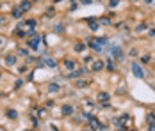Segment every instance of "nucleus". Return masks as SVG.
<instances>
[{"mask_svg": "<svg viewBox=\"0 0 155 131\" xmlns=\"http://www.w3.org/2000/svg\"><path fill=\"white\" fill-rule=\"evenodd\" d=\"M150 131H155V124H152V126H150Z\"/></svg>", "mask_w": 155, "mask_h": 131, "instance_id": "bb28decb", "label": "nucleus"}, {"mask_svg": "<svg viewBox=\"0 0 155 131\" xmlns=\"http://www.w3.org/2000/svg\"><path fill=\"white\" fill-rule=\"evenodd\" d=\"M150 34H152V36H155V28H152V30H150Z\"/></svg>", "mask_w": 155, "mask_h": 131, "instance_id": "cd10ccee", "label": "nucleus"}, {"mask_svg": "<svg viewBox=\"0 0 155 131\" xmlns=\"http://www.w3.org/2000/svg\"><path fill=\"white\" fill-rule=\"evenodd\" d=\"M62 28H64L62 25H57V27H55V32H61V30H62Z\"/></svg>", "mask_w": 155, "mask_h": 131, "instance_id": "a878e982", "label": "nucleus"}, {"mask_svg": "<svg viewBox=\"0 0 155 131\" xmlns=\"http://www.w3.org/2000/svg\"><path fill=\"white\" fill-rule=\"evenodd\" d=\"M107 69H109V71H112V69H114V66H112V60H107Z\"/></svg>", "mask_w": 155, "mask_h": 131, "instance_id": "6ab92c4d", "label": "nucleus"}, {"mask_svg": "<svg viewBox=\"0 0 155 131\" xmlns=\"http://www.w3.org/2000/svg\"><path fill=\"white\" fill-rule=\"evenodd\" d=\"M77 85H78V87H86V82L80 80V82H77Z\"/></svg>", "mask_w": 155, "mask_h": 131, "instance_id": "5701e85b", "label": "nucleus"}, {"mask_svg": "<svg viewBox=\"0 0 155 131\" xmlns=\"http://www.w3.org/2000/svg\"><path fill=\"white\" fill-rule=\"evenodd\" d=\"M89 62H93V57H91V55L84 59V64H89Z\"/></svg>", "mask_w": 155, "mask_h": 131, "instance_id": "412c9836", "label": "nucleus"}, {"mask_svg": "<svg viewBox=\"0 0 155 131\" xmlns=\"http://www.w3.org/2000/svg\"><path fill=\"white\" fill-rule=\"evenodd\" d=\"M48 89H50V92H57V90L61 89V87H59L57 83H50V85H48Z\"/></svg>", "mask_w": 155, "mask_h": 131, "instance_id": "f8f14e48", "label": "nucleus"}, {"mask_svg": "<svg viewBox=\"0 0 155 131\" xmlns=\"http://www.w3.org/2000/svg\"><path fill=\"white\" fill-rule=\"evenodd\" d=\"M46 66L48 67H55V60L54 59H46Z\"/></svg>", "mask_w": 155, "mask_h": 131, "instance_id": "2eb2a0df", "label": "nucleus"}, {"mask_svg": "<svg viewBox=\"0 0 155 131\" xmlns=\"http://www.w3.org/2000/svg\"><path fill=\"white\" fill-rule=\"evenodd\" d=\"M103 67V62H102V60H94V62H93V71H100V69Z\"/></svg>", "mask_w": 155, "mask_h": 131, "instance_id": "6e6552de", "label": "nucleus"}, {"mask_svg": "<svg viewBox=\"0 0 155 131\" xmlns=\"http://www.w3.org/2000/svg\"><path fill=\"white\" fill-rule=\"evenodd\" d=\"M80 2H82V4H84V5H89V4H91V2H93V0H80Z\"/></svg>", "mask_w": 155, "mask_h": 131, "instance_id": "393cba45", "label": "nucleus"}, {"mask_svg": "<svg viewBox=\"0 0 155 131\" xmlns=\"http://www.w3.org/2000/svg\"><path fill=\"white\" fill-rule=\"evenodd\" d=\"M98 99H102V101H107V99H109V94H107V92H100V94H98Z\"/></svg>", "mask_w": 155, "mask_h": 131, "instance_id": "ddd939ff", "label": "nucleus"}, {"mask_svg": "<svg viewBox=\"0 0 155 131\" xmlns=\"http://www.w3.org/2000/svg\"><path fill=\"white\" fill-rule=\"evenodd\" d=\"M84 48H86V46H84L82 43H78V44L75 46V50H77V51H84Z\"/></svg>", "mask_w": 155, "mask_h": 131, "instance_id": "a211bd4d", "label": "nucleus"}, {"mask_svg": "<svg viewBox=\"0 0 155 131\" xmlns=\"http://www.w3.org/2000/svg\"><path fill=\"white\" fill-rule=\"evenodd\" d=\"M27 131H31V129H27Z\"/></svg>", "mask_w": 155, "mask_h": 131, "instance_id": "7c9ffc66", "label": "nucleus"}, {"mask_svg": "<svg viewBox=\"0 0 155 131\" xmlns=\"http://www.w3.org/2000/svg\"><path fill=\"white\" fill-rule=\"evenodd\" d=\"M87 23H89V27H91L93 30H96V28H98V23H96V21H94L93 18H87Z\"/></svg>", "mask_w": 155, "mask_h": 131, "instance_id": "9d476101", "label": "nucleus"}, {"mask_svg": "<svg viewBox=\"0 0 155 131\" xmlns=\"http://www.w3.org/2000/svg\"><path fill=\"white\" fill-rule=\"evenodd\" d=\"M89 124H91V128H94V129H103V126L100 124V120L94 119L93 115H91V119H89Z\"/></svg>", "mask_w": 155, "mask_h": 131, "instance_id": "7ed1b4c3", "label": "nucleus"}, {"mask_svg": "<svg viewBox=\"0 0 155 131\" xmlns=\"http://www.w3.org/2000/svg\"><path fill=\"white\" fill-rule=\"evenodd\" d=\"M64 67L68 69V71H73V69H75V60H64Z\"/></svg>", "mask_w": 155, "mask_h": 131, "instance_id": "39448f33", "label": "nucleus"}, {"mask_svg": "<svg viewBox=\"0 0 155 131\" xmlns=\"http://www.w3.org/2000/svg\"><path fill=\"white\" fill-rule=\"evenodd\" d=\"M146 119H148V122L153 124V122H155V113H148V117H146Z\"/></svg>", "mask_w": 155, "mask_h": 131, "instance_id": "dca6fc26", "label": "nucleus"}, {"mask_svg": "<svg viewBox=\"0 0 155 131\" xmlns=\"http://www.w3.org/2000/svg\"><path fill=\"white\" fill-rule=\"evenodd\" d=\"M0 44H2V39H0Z\"/></svg>", "mask_w": 155, "mask_h": 131, "instance_id": "c756f323", "label": "nucleus"}, {"mask_svg": "<svg viewBox=\"0 0 155 131\" xmlns=\"http://www.w3.org/2000/svg\"><path fill=\"white\" fill-rule=\"evenodd\" d=\"M14 62H16V59H14V57H7V66H13Z\"/></svg>", "mask_w": 155, "mask_h": 131, "instance_id": "f3484780", "label": "nucleus"}, {"mask_svg": "<svg viewBox=\"0 0 155 131\" xmlns=\"http://www.w3.org/2000/svg\"><path fill=\"white\" fill-rule=\"evenodd\" d=\"M27 25H29V27H36V21L31 20V21H27Z\"/></svg>", "mask_w": 155, "mask_h": 131, "instance_id": "b1692460", "label": "nucleus"}, {"mask_svg": "<svg viewBox=\"0 0 155 131\" xmlns=\"http://www.w3.org/2000/svg\"><path fill=\"white\" fill-rule=\"evenodd\" d=\"M13 16H14V18L18 20V18L21 16V11H20V9H13Z\"/></svg>", "mask_w": 155, "mask_h": 131, "instance_id": "4468645a", "label": "nucleus"}, {"mask_svg": "<svg viewBox=\"0 0 155 131\" xmlns=\"http://www.w3.org/2000/svg\"><path fill=\"white\" fill-rule=\"evenodd\" d=\"M109 51H110V55H112L116 60H121V59H123V50L120 48V46H116V44H114V46H110Z\"/></svg>", "mask_w": 155, "mask_h": 131, "instance_id": "f257e3e1", "label": "nucleus"}, {"mask_svg": "<svg viewBox=\"0 0 155 131\" xmlns=\"http://www.w3.org/2000/svg\"><path fill=\"white\" fill-rule=\"evenodd\" d=\"M61 112H62V115H71L73 113V106L71 105H64Z\"/></svg>", "mask_w": 155, "mask_h": 131, "instance_id": "423d86ee", "label": "nucleus"}, {"mask_svg": "<svg viewBox=\"0 0 155 131\" xmlns=\"http://www.w3.org/2000/svg\"><path fill=\"white\" fill-rule=\"evenodd\" d=\"M118 2H120V0H110L109 5H110V7H116V5H118Z\"/></svg>", "mask_w": 155, "mask_h": 131, "instance_id": "aec40b11", "label": "nucleus"}, {"mask_svg": "<svg viewBox=\"0 0 155 131\" xmlns=\"http://www.w3.org/2000/svg\"><path fill=\"white\" fill-rule=\"evenodd\" d=\"M38 44H39V36H34L31 41H29V46H31L32 50H38Z\"/></svg>", "mask_w": 155, "mask_h": 131, "instance_id": "20e7f679", "label": "nucleus"}, {"mask_svg": "<svg viewBox=\"0 0 155 131\" xmlns=\"http://www.w3.org/2000/svg\"><path fill=\"white\" fill-rule=\"evenodd\" d=\"M132 73H134L137 78H144V71L141 69V66H139L137 62H132Z\"/></svg>", "mask_w": 155, "mask_h": 131, "instance_id": "f03ea898", "label": "nucleus"}, {"mask_svg": "<svg viewBox=\"0 0 155 131\" xmlns=\"http://www.w3.org/2000/svg\"><path fill=\"white\" fill-rule=\"evenodd\" d=\"M144 2H146V4H150V2H152V0H144Z\"/></svg>", "mask_w": 155, "mask_h": 131, "instance_id": "c85d7f7f", "label": "nucleus"}, {"mask_svg": "<svg viewBox=\"0 0 155 131\" xmlns=\"http://www.w3.org/2000/svg\"><path fill=\"white\" fill-rule=\"evenodd\" d=\"M66 76H68V78H78V76H80V71H70Z\"/></svg>", "mask_w": 155, "mask_h": 131, "instance_id": "9b49d317", "label": "nucleus"}, {"mask_svg": "<svg viewBox=\"0 0 155 131\" xmlns=\"http://www.w3.org/2000/svg\"><path fill=\"white\" fill-rule=\"evenodd\" d=\"M141 62H143V64H146V62H150V57H148V55H144V57L141 59Z\"/></svg>", "mask_w": 155, "mask_h": 131, "instance_id": "4be33fe9", "label": "nucleus"}, {"mask_svg": "<svg viewBox=\"0 0 155 131\" xmlns=\"http://www.w3.org/2000/svg\"><path fill=\"white\" fill-rule=\"evenodd\" d=\"M18 9H20L21 12H25L27 9H31V2H29V0H25V2H21V4H20V7H18Z\"/></svg>", "mask_w": 155, "mask_h": 131, "instance_id": "0eeeda50", "label": "nucleus"}, {"mask_svg": "<svg viewBox=\"0 0 155 131\" xmlns=\"http://www.w3.org/2000/svg\"><path fill=\"white\" fill-rule=\"evenodd\" d=\"M5 115H7L9 119H16V117H18V112H16V110H7Z\"/></svg>", "mask_w": 155, "mask_h": 131, "instance_id": "1a4fd4ad", "label": "nucleus"}]
</instances>
